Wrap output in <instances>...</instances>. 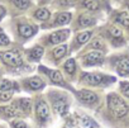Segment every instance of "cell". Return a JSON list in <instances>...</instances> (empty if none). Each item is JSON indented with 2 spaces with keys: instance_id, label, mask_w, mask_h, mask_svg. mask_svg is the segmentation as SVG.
Wrapping results in <instances>:
<instances>
[{
  "instance_id": "7c38bea8",
  "label": "cell",
  "mask_w": 129,
  "mask_h": 128,
  "mask_svg": "<svg viewBox=\"0 0 129 128\" xmlns=\"http://www.w3.org/2000/svg\"><path fill=\"white\" fill-rule=\"evenodd\" d=\"M72 18V14L70 12H64V13H59L54 20L56 25H63V24H67Z\"/></svg>"
},
{
  "instance_id": "4fadbf2b",
  "label": "cell",
  "mask_w": 129,
  "mask_h": 128,
  "mask_svg": "<svg viewBox=\"0 0 129 128\" xmlns=\"http://www.w3.org/2000/svg\"><path fill=\"white\" fill-rule=\"evenodd\" d=\"M116 70L120 75H126L129 74V58H121L118 62Z\"/></svg>"
},
{
  "instance_id": "8fae6325",
  "label": "cell",
  "mask_w": 129,
  "mask_h": 128,
  "mask_svg": "<svg viewBox=\"0 0 129 128\" xmlns=\"http://www.w3.org/2000/svg\"><path fill=\"white\" fill-rule=\"evenodd\" d=\"M25 84L28 88L33 89V90H39L42 88H44V81L41 79V78H32V79H28L25 80Z\"/></svg>"
},
{
  "instance_id": "5b68a950",
  "label": "cell",
  "mask_w": 129,
  "mask_h": 128,
  "mask_svg": "<svg viewBox=\"0 0 129 128\" xmlns=\"http://www.w3.org/2000/svg\"><path fill=\"white\" fill-rule=\"evenodd\" d=\"M36 112H37L38 119L42 122H44L49 118V108L46 104V101H43V100H38V103L36 105Z\"/></svg>"
},
{
  "instance_id": "9c48e42d",
  "label": "cell",
  "mask_w": 129,
  "mask_h": 128,
  "mask_svg": "<svg viewBox=\"0 0 129 128\" xmlns=\"http://www.w3.org/2000/svg\"><path fill=\"white\" fill-rule=\"evenodd\" d=\"M37 28L33 27V25H29V24H19L18 27V32L19 34H22L23 37L28 38V37H32L34 33H36Z\"/></svg>"
},
{
  "instance_id": "7402d4cb",
  "label": "cell",
  "mask_w": 129,
  "mask_h": 128,
  "mask_svg": "<svg viewBox=\"0 0 129 128\" xmlns=\"http://www.w3.org/2000/svg\"><path fill=\"white\" fill-rule=\"evenodd\" d=\"M63 66H64V70H66V72L70 74V75H72V74L75 72V70H76V63H75V60H72V58L67 60L66 62H64Z\"/></svg>"
},
{
  "instance_id": "603a6c76",
  "label": "cell",
  "mask_w": 129,
  "mask_h": 128,
  "mask_svg": "<svg viewBox=\"0 0 129 128\" xmlns=\"http://www.w3.org/2000/svg\"><path fill=\"white\" fill-rule=\"evenodd\" d=\"M66 51H67V46H64V44L57 47V48L53 51V56H54V58H56V60L62 58L64 55H66Z\"/></svg>"
},
{
  "instance_id": "d4e9b609",
  "label": "cell",
  "mask_w": 129,
  "mask_h": 128,
  "mask_svg": "<svg viewBox=\"0 0 129 128\" xmlns=\"http://www.w3.org/2000/svg\"><path fill=\"white\" fill-rule=\"evenodd\" d=\"M81 123H82V125H85L86 128H96L98 127V123L95 122V120H92L90 117H87V115H84L82 118H81Z\"/></svg>"
},
{
  "instance_id": "9a60e30c",
  "label": "cell",
  "mask_w": 129,
  "mask_h": 128,
  "mask_svg": "<svg viewBox=\"0 0 129 128\" xmlns=\"http://www.w3.org/2000/svg\"><path fill=\"white\" fill-rule=\"evenodd\" d=\"M41 70L44 71L46 74H48L49 79L53 83H63V76L59 71H57V70H46V69H41Z\"/></svg>"
},
{
  "instance_id": "d6986e66",
  "label": "cell",
  "mask_w": 129,
  "mask_h": 128,
  "mask_svg": "<svg viewBox=\"0 0 129 128\" xmlns=\"http://www.w3.org/2000/svg\"><path fill=\"white\" fill-rule=\"evenodd\" d=\"M115 20H116L118 23H120V24H123V25H125V27L129 28V13H126V12H120V13L116 15Z\"/></svg>"
},
{
  "instance_id": "ac0fdd59",
  "label": "cell",
  "mask_w": 129,
  "mask_h": 128,
  "mask_svg": "<svg viewBox=\"0 0 129 128\" xmlns=\"http://www.w3.org/2000/svg\"><path fill=\"white\" fill-rule=\"evenodd\" d=\"M42 55H43V47H39V46H37V47H34L33 49L29 51V58L33 60V61L39 60L42 57Z\"/></svg>"
},
{
  "instance_id": "e0dca14e",
  "label": "cell",
  "mask_w": 129,
  "mask_h": 128,
  "mask_svg": "<svg viewBox=\"0 0 129 128\" xmlns=\"http://www.w3.org/2000/svg\"><path fill=\"white\" fill-rule=\"evenodd\" d=\"M0 112H3L7 117H15L19 114V109L15 107V105H9V107H5V108H2Z\"/></svg>"
},
{
  "instance_id": "44dd1931",
  "label": "cell",
  "mask_w": 129,
  "mask_h": 128,
  "mask_svg": "<svg viewBox=\"0 0 129 128\" xmlns=\"http://www.w3.org/2000/svg\"><path fill=\"white\" fill-rule=\"evenodd\" d=\"M91 34H92V33L89 32V31H86V32H81L80 34H77L76 43H77V44H84V43H86V42L90 39Z\"/></svg>"
},
{
  "instance_id": "4316f807",
  "label": "cell",
  "mask_w": 129,
  "mask_h": 128,
  "mask_svg": "<svg viewBox=\"0 0 129 128\" xmlns=\"http://www.w3.org/2000/svg\"><path fill=\"white\" fill-rule=\"evenodd\" d=\"M14 88V83L9 80H0V91L4 90H10Z\"/></svg>"
},
{
  "instance_id": "f546056e",
  "label": "cell",
  "mask_w": 129,
  "mask_h": 128,
  "mask_svg": "<svg viewBox=\"0 0 129 128\" xmlns=\"http://www.w3.org/2000/svg\"><path fill=\"white\" fill-rule=\"evenodd\" d=\"M9 42H10V41H9L8 36L0 32V46H8V44H9Z\"/></svg>"
},
{
  "instance_id": "2e32d148",
  "label": "cell",
  "mask_w": 129,
  "mask_h": 128,
  "mask_svg": "<svg viewBox=\"0 0 129 128\" xmlns=\"http://www.w3.org/2000/svg\"><path fill=\"white\" fill-rule=\"evenodd\" d=\"M34 17L38 19V20H47L49 19L51 17V12L46 8H38L36 12H34Z\"/></svg>"
},
{
  "instance_id": "277c9868",
  "label": "cell",
  "mask_w": 129,
  "mask_h": 128,
  "mask_svg": "<svg viewBox=\"0 0 129 128\" xmlns=\"http://www.w3.org/2000/svg\"><path fill=\"white\" fill-rule=\"evenodd\" d=\"M104 61V55L99 51H94V52H90L87 53L85 57H84V62L85 65L87 66H95V65H100V63Z\"/></svg>"
},
{
  "instance_id": "cb8c5ba5",
  "label": "cell",
  "mask_w": 129,
  "mask_h": 128,
  "mask_svg": "<svg viewBox=\"0 0 129 128\" xmlns=\"http://www.w3.org/2000/svg\"><path fill=\"white\" fill-rule=\"evenodd\" d=\"M18 104H19V109L22 110V112H24V113H28V112H30V100L29 99H20L19 101H18Z\"/></svg>"
},
{
  "instance_id": "e575fe53",
  "label": "cell",
  "mask_w": 129,
  "mask_h": 128,
  "mask_svg": "<svg viewBox=\"0 0 129 128\" xmlns=\"http://www.w3.org/2000/svg\"><path fill=\"white\" fill-rule=\"evenodd\" d=\"M99 2H100V4H101V3H108V0H99Z\"/></svg>"
},
{
  "instance_id": "83f0119b",
  "label": "cell",
  "mask_w": 129,
  "mask_h": 128,
  "mask_svg": "<svg viewBox=\"0 0 129 128\" xmlns=\"http://www.w3.org/2000/svg\"><path fill=\"white\" fill-rule=\"evenodd\" d=\"M120 90H121V93H123L124 95L129 96V83H128V81H123V83L120 84Z\"/></svg>"
},
{
  "instance_id": "52a82bcc",
  "label": "cell",
  "mask_w": 129,
  "mask_h": 128,
  "mask_svg": "<svg viewBox=\"0 0 129 128\" xmlns=\"http://www.w3.org/2000/svg\"><path fill=\"white\" fill-rule=\"evenodd\" d=\"M79 99L85 104H94L98 101V96L89 90H81L79 93Z\"/></svg>"
},
{
  "instance_id": "d590c367",
  "label": "cell",
  "mask_w": 129,
  "mask_h": 128,
  "mask_svg": "<svg viewBox=\"0 0 129 128\" xmlns=\"http://www.w3.org/2000/svg\"><path fill=\"white\" fill-rule=\"evenodd\" d=\"M126 5H128V8H129V0H126Z\"/></svg>"
},
{
  "instance_id": "ffe728a7",
  "label": "cell",
  "mask_w": 129,
  "mask_h": 128,
  "mask_svg": "<svg viewBox=\"0 0 129 128\" xmlns=\"http://www.w3.org/2000/svg\"><path fill=\"white\" fill-rule=\"evenodd\" d=\"M10 2L20 10H25L30 7V0H10Z\"/></svg>"
},
{
  "instance_id": "1f68e13d",
  "label": "cell",
  "mask_w": 129,
  "mask_h": 128,
  "mask_svg": "<svg viewBox=\"0 0 129 128\" xmlns=\"http://www.w3.org/2000/svg\"><path fill=\"white\" fill-rule=\"evenodd\" d=\"M12 125H13V128H28L23 120H15V122H13Z\"/></svg>"
},
{
  "instance_id": "30bf717a",
  "label": "cell",
  "mask_w": 129,
  "mask_h": 128,
  "mask_svg": "<svg viewBox=\"0 0 129 128\" xmlns=\"http://www.w3.org/2000/svg\"><path fill=\"white\" fill-rule=\"evenodd\" d=\"M81 7L87 9L89 12H96L100 9V2L99 0H81Z\"/></svg>"
},
{
  "instance_id": "4dcf8cb0",
  "label": "cell",
  "mask_w": 129,
  "mask_h": 128,
  "mask_svg": "<svg viewBox=\"0 0 129 128\" xmlns=\"http://www.w3.org/2000/svg\"><path fill=\"white\" fill-rule=\"evenodd\" d=\"M58 3L62 7H72L76 3V0H58Z\"/></svg>"
},
{
  "instance_id": "5bb4252c",
  "label": "cell",
  "mask_w": 129,
  "mask_h": 128,
  "mask_svg": "<svg viewBox=\"0 0 129 128\" xmlns=\"http://www.w3.org/2000/svg\"><path fill=\"white\" fill-rule=\"evenodd\" d=\"M77 23L80 27H89V25L95 24V18H92L91 15H87V14H81L77 19Z\"/></svg>"
},
{
  "instance_id": "f1b7e54d",
  "label": "cell",
  "mask_w": 129,
  "mask_h": 128,
  "mask_svg": "<svg viewBox=\"0 0 129 128\" xmlns=\"http://www.w3.org/2000/svg\"><path fill=\"white\" fill-rule=\"evenodd\" d=\"M13 93L9 91V90H4L3 93H0V100H9L12 98Z\"/></svg>"
},
{
  "instance_id": "836d02e7",
  "label": "cell",
  "mask_w": 129,
  "mask_h": 128,
  "mask_svg": "<svg viewBox=\"0 0 129 128\" xmlns=\"http://www.w3.org/2000/svg\"><path fill=\"white\" fill-rule=\"evenodd\" d=\"M4 15H5V8L3 5H0V19H3Z\"/></svg>"
},
{
  "instance_id": "3957f363",
  "label": "cell",
  "mask_w": 129,
  "mask_h": 128,
  "mask_svg": "<svg viewBox=\"0 0 129 128\" xmlns=\"http://www.w3.org/2000/svg\"><path fill=\"white\" fill-rule=\"evenodd\" d=\"M108 80H114V79H108V78H105L104 75H100V74H89V72H85L82 75V81H85L89 85H94V86L100 85V84H103V83H105Z\"/></svg>"
},
{
  "instance_id": "7a4b0ae2",
  "label": "cell",
  "mask_w": 129,
  "mask_h": 128,
  "mask_svg": "<svg viewBox=\"0 0 129 128\" xmlns=\"http://www.w3.org/2000/svg\"><path fill=\"white\" fill-rule=\"evenodd\" d=\"M2 60L9 66H20L23 65L22 55L18 51H8L2 53Z\"/></svg>"
},
{
  "instance_id": "8992f818",
  "label": "cell",
  "mask_w": 129,
  "mask_h": 128,
  "mask_svg": "<svg viewBox=\"0 0 129 128\" xmlns=\"http://www.w3.org/2000/svg\"><path fill=\"white\" fill-rule=\"evenodd\" d=\"M70 34V31L69 29H62V31H58V32H54L51 34V38H49V42L52 44H57V43H61L62 41H64Z\"/></svg>"
},
{
  "instance_id": "484cf974",
  "label": "cell",
  "mask_w": 129,
  "mask_h": 128,
  "mask_svg": "<svg viewBox=\"0 0 129 128\" xmlns=\"http://www.w3.org/2000/svg\"><path fill=\"white\" fill-rule=\"evenodd\" d=\"M109 34L113 38H115V39H121V37H123V32L118 27H115V25H113V27L109 28Z\"/></svg>"
},
{
  "instance_id": "6da1fadb",
  "label": "cell",
  "mask_w": 129,
  "mask_h": 128,
  "mask_svg": "<svg viewBox=\"0 0 129 128\" xmlns=\"http://www.w3.org/2000/svg\"><path fill=\"white\" fill-rule=\"evenodd\" d=\"M108 105H109L110 112L118 118L124 117L128 112V105L116 94H109L108 95Z\"/></svg>"
},
{
  "instance_id": "d6a6232c",
  "label": "cell",
  "mask_w": 129,
  "mask_h": 128,
  "mask_svg": "<svg viewBox=\"0 0 129 128\" xmlns=\"http://www.w3.org/2000/svg\"><path fill=\"white\" fill-rule=\"evenodd\" d=\"M91 47L92 48H101L103 47V42L100 39H95L92 43H91Z\"/></svg>"
},
{
  "instance_id": "ba28073f",
  "label": "cell",
  "mask_w": 129,
  "mask_h": 128,
  "mask_svg": "<svg viewBox=\"0 0 129 128\" xmlns=\"http://www.w3.org/2000/svg\"><path fill=\"white\" fill-rule=\"evenodd\" d=\"M53 109L61 114V115H66L67 113V103L63 98H59V99H54L53 100Z\"/></svg>"
}]
</instances>
